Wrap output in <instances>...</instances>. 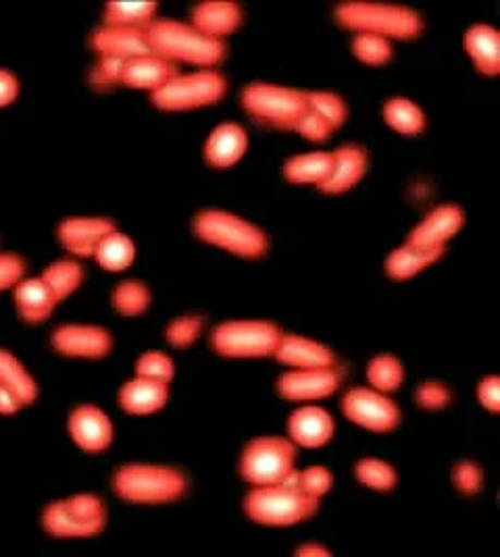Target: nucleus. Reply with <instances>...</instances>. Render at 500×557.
<instances>
[{
	"label": "nucleus",
	"instance_id": "1",
	"mask_svg": "<svg viewBox=\"0 0 500 557\" xmlns=\"http://www.w3.org/2000/svg\"><path fill=\"white\" fill-rule=\"evenodd\" d=\"M146 38L150 52L159 54L178 67V63H186L192 67L211 70L219 65L225 57V45L203 34L192 24L155 20L146 27Z\"/></svg>",
	"mask_w": 500,
	"mask_h": 557
},
{
	"label": "nucleus",
	"instance_id": "2",
	"mask_svg": "<svg viewBox=\"0 0 500 557\" xmlns=\"http://www.w3.org/2000/svg\"><path fill=\"white\" fill-rule=\"evenodd\" d=\"M319 502L298 487V470L294 468L282 483L253 487L244 497V511L263 527L284 529L313 518Z\"/></svg>",
	"mask_w": 500,
	"mask_h": 557
},
{
	"label": "nucleus",
	"instance_id": "3",
	"mask_svg": "<svg viewBox=\"0 0 500 557\" xmlns=\"http://www.w3.org/2000/svg\"><path fill=\"white\" fill-rule=\"evenodd\" d=\"M336 20L355 34H374L390 42L417 38L424 29V22L417 11L403 4L374 0L342 2L336 9Z\"/></svg>",
	"mask_w": 500,
	"mask_h": 557
},
{
	"label": "nucleus",
	"instance_id": "4",
	"mask_svg": "<svg viewBox=\"0 0 500 557\" xmlns=\"http://www.w3.org/2000/svg\"><path fill=\"white\" fill-rule=\"evenodd\" d=\"M194 233L205 244L240 258H259L267 252V235L255 223L228 210H203L194 219Z\"/></svg>",
	"mask_w": 500,
	"mask_h": 557
},
{
	"label": "nucleus",
	"instance_id": "5",
	"mask_svg": "<svg viewBox=\"0 0 500 557\" xmlns=\"http://www.w3.org/2000/svg\"><path fill=\"white\" fill-rule=\"evenodd\" d=\"M113 488L130 504H169L186 493V476L163 465H125L113 476Z\"/></svg>",
	"mask_w": 500,
	"mask_h": 557
},
{
	"label": "nucleus",
	"instance_id": "6",
	"mask_svg": "<svg viewBox=\"0 0 500 557\" xmlns=\"http://www.w3.org/2000/svg\"><path fill=\"white\" fill-rule=\"evenodd\" d=\"M225 88L223 75L214 70L178 73L153 92V102L167 113H186L219 102L225 96Z\"/></svg>",
	"mask_w": 500,
	"mask_h": 557
},
{
	"label": "nucleus",
	"instance_id": "7",
	"mask_svg": "<svg viewBox=\"0 0 500 557\" xmlns=\"http://www.w3.org/2000/svg\"><path fill=\"white\" fill-rule=\"evenodd\" d=\"M107 508L93 493H77L50 504L42 513L48 534L61 539L95 536L105 529Z\"/></svg>",
	"mask_w": 500,
	"mask_h": 557
},
{
	"label": "nucleus",
	"instance_id": "8",
	"mask_svg": "<svg viewBox=\"0 0 500 557\" xmlns=\"http://www.w3.org/2000/svg\"><path fill=\"white\" fill-rule=\"evenodd\" d=\"M296 445L284 437H259L244 447L240 472L253 487L282 483L294 470Z\"/></svg>",
	"mask_w": 500,
	"mask_h": 557
},
{
	"label": "nucleus",
	"instance_id": "9",
	"mask_svg": "<svg viewBox=\"0 0 500 557\" xmlns=\"http://www.w3.org/2000/svg\"><path fill=\"white\" fill-rule=\"evenodd\" d=\"M280 337V326L267 321H228L215 326L211 344L225 358H265L273 356Z\"/></svg>",
	"mask_w": 500,
	"mask_h": 557
},
{
	"label": "nucleus",
	"instance_id": "10",
	"mask_svg": "<svg viewBox=\"0 0 500 557\" xmlns=\"http://www.w3.org/2000/svg\"><path fill=\"white\" fill-rule=\"evenodd\" d=\"M242 104L263 123L290 132L292 123L307 111V92L276 84H251L242 92Z\"/></svg>",
	"mask_w": 500,
	"mask_h": 557
},
{
	"label": "nucleus",
	"instance_id": "11",
	"mask_svg": "<svg viewBox=\"0 0 500 557\" xmlns=\"http://www.w3.org/2000/svg\"><path fill=\"white\" fill-rule=\"evenodd\" d=\"M342 412L351 422L371 433H390L401 422V410L388 394L374 387H355L342 399Z\"/></svg>",
	"mask_w": 500,
	"mask_h": 557
},
{
	"label": "nucleus",
	"instance_id": "12",
	"mask_svg": "<svg viewBox=\"0 0 500 557\" xmlns=\"http://www.w3.org/2000/svg\"><path fill=\"white\" fill-rule=\"evenodd\" d=\"M342 385V374L336 367L288 371L278 381V392L296 404H315L336 394Z\"/></svg>",
	"mask_w": 500,
	"mask_h": 557
},
{
	"label": "nucleus",
	"instance_id": "13",
	"mask_svg": "<svg viewBox=\"0 0 500 557\" xmlns=\"http://www.w3.org/2000/svg\"><path fill=\"white\" fill-rule=\"evenodd\" d=\"M465 223L463 210L454 205H442L429 210L428 214L408 233V244L424 250L444 252L447 244L461 232Z\"/></svg>",
	"mask_w": 500,
	"mask_h": 557
},
{
	"label": "nucleus",
	"instance_id": "14",
	"mask_svg": "<svg viewBox=\"0 0 500 557\" xmlns=\"http://www.w3.org/2000/svg\"><path fill=\"white\" fill-rule=\"evenodd\" d=\"M52 346L59 354L70 358L96 360L111 351L113 339L102 326L63 325L52 333Z\"/></svg>",
	"mask_w": 500,
	"mask_h": 557
},
{
	"label": "nucleus",
	"instance_id": "15",
	"mask_svg": "<svg viewBox=\"0 0 500 557\" xmlns=\"http://www.w3.org/2000/svg\"><path fill=\"white\" fill-rule=\"evenodd\" d=\"M273 358H278V362L288 367L290 371L336 367L332 349L315 339L294 335V333H282L278 348L273 351Z\"/></svg>",
	"mask_w": 500,
	"mask_h": 557
},
{
	"label": "nucleus",
	"instance_id": "16",
	"mask_svg": "<svg viewBox=\"0 0 500 557\" xmlns=\"http://www.w3.org/2000/svg\"><path fill=\"white\" fill-rule=\"evenodd\" d=\"M336 431V422L332 414L315 404H305L298 408L288 420V433L290 442L296 447L317 449L330 442Z\"/></svg>",
	"mask_w": 500,
	"mask_h": 557
},
{
	"label": "nucleus",
	"instance_id": "17",
	"mask_svg": "<svg viewBox=\"0 0 500 557\" xmlns=\"http://www.w3.org/2000/svg\"><path fill=\"white\" fill-rule=\"evenodd\" d=\"M70 435L80 449L98 454L113 442V424L105 410L96 406H80L70 417Z\"/></svg>",
	"mask_w": 500,
	"mask_h": 557
},
{
	"label": "nucleus",
	"instance_id": "18",
	"mask_svg": "<svg viewBox=\"0 0 500 557\" xmlns=\"http://www.w3.org/2000/svg\"><path fill=\"white\" fill-rule=\"evenodd\" d=\"M115 230L113 221L102 216H72L61 223L59 239L73 256L93 258L102 237Z\"/></svg>",
	"mask_w": 500,
	"mask_h": 557
},
{
	"label": "nucleus",
	"instance_id": "19",
	"mask_svg": "<svg viewBox=\"0 0 500 557\" xmlns=\"http://www.w3.org/2000/svg\"><path fill=\"white\" fill-rule=\"evenodd\" d=\"M93 47L98 57H113L125 63L144 54H150L146 29H134V27L102 25L93 36Z\"/></svg>",
	"mask_w": 500,
	"mask_h": 557
},
{
	"label": "nucleus",
	"instance_id": "20",
	"mask_svg": "<svg viewBox=\"0 0 500 557\" xmlns=\"http://www.w3.org/2000/svg\"><path fill=\"white\" fill-rule=\"evenodd\" d=\"M248 150V136L239 123H219L205 144V159L215 169H230Z\"/></svg>",
	"mask_w": 500,
	"mask_h": 557
},
{
	"label": "nucleus",
	"instance_id": "21",
	"mask_svg": "<svg viewBox=\"0 0 500 557\" xmlns=\"http://www.w3.org/2000/svg\"><path fill=\"white\" fill-rule=\"evenodd\" d=\"M367 154L358 146H342L332 152V169L328 180L321 184V191L338 196L357 186L367 171Z\"/></svg>",
	"mask_w": 500,
	"mask_h": 557
},
{
	"label": "nucleus",
	"instance_id": "22",
	"mask_svg": "<svg viewBox=\"0 0 500 557\" xmlns=\"http://www.w3.org/2000/svg\"><path fill=\"white\" fill-rule=\"evenodd\" d=\"M242 24V11L236 2L230 0H207L194 9L192 25L203 34L221 40L234 34Z\"/></svg>",
	"mask_w": 500,
	"mask_h": 557
},
{
	"label": "nucleus",
	"instance_id": "23",
	"mask_svg": "<svg viewBox=\"0 0 500 557\" xmlns=\"http://www.w3.org/2000/svg\"><path fill=\"white\" fill-rule=\"evenodd\" d=\"M169 399V385L150 381L144 376H134L120 392L121 408L132 417H148L159 412Z\"/></svg>",
	"mask_w": 500,
	"mask_h": 557
},
{
	"label": "nucleus",
	"instance_id": "24",
	"mask_svg": "<svg viewBox=\"0 0 500 557\" xmlns=\"http://www.w3.org/2000/svg\"><path fill=\"white\" fill-rule=\"evenodd\" d=\"M178 73L180 71L173 63L150 52V54H144V57L132 59L125 63L121 84L127 88H134V90H148L153 94L157 92L161 86H166L167 82Z\"/></svg>",
	"mask_w": 500,
	"mask_h": 557
},
{
	"label": "nucleus",
	"instance_id": "25",
	"mask_svg": "<svg viewBox=\"0 0 500 557\" xmlns=\"http://www.w3.org/2000/svg\"><path fill=\"white\" fill-rule=\"evenodd\" d=\"M13 298H15L22 319H25L27 323L47 321L59 304L42 277L22 278L13 287Z\"/></svg>",
	"mask_w": 500,
	"mask_h": 557
},
{
	"label": "nucleus",
	"instance_id": "26",
	"mask_svg": "<svg viewBox=\"0 0 500 557\" xmlns=\"http://www.w3.org/2000/svg\"><path fill=\"white\" fill-rule=\"evenodd\" d=\"M465 50L479 73L488 77L499 75L500 36L492 25H472L465 34Z\"/></svg>",
	"mask_w": 500,
	"mask_h": 557
},
{
	"label": "nucleus",
	"instance_id": "27",
	"mask_svg": "<svg viewBox=\"0 0 500 557\" xmlns=\"http://www.w3.org/2000/svg\"><path fill=\"white\" fill-rule=\"evenodd\" d=\"M330 169H332V152L315 150V152H305L288 159L284 164V177L294 186L321 187L330 175Z\"/></svg>",
	"mask_w": 500,
	"mask_h": 557
},
{
	"label": "nucleus",
	"instance_id": "28",
	"mask_svg": "<svg viewBox=\"0 0 500 557\" xmlns=\"http://www.w3.org/2000/svg\"><path fill=\"white\" fill-rule=\"evenodd\" d=\"M444 252L440 250H424L417 246H411L405 242L386 260V273L394 281H408V278L424 273L431 264H436Z\"/></svg>",
	"mask_w": 500,
	"mask_h": 557
},
{
	"label": "nucleus",
	"instance_id": "29",
	"mask_svg": "<svg viewBox=\"0 0 500 557\" xmlns=\"http://www.w3.org/2000/svg\"><path fill=\"white\" fill-rule=\"evenodd\" d=\"M157 20V2L150 0H111L105 7V25L146 29Z\"/></svg>",
	"mask_w": 500,
	"mask_h": 557
},
{
	"label": "nucleus",
	"instance_id": "30",
	"mask_svg": "<svg viewBox=\"0 0 500 557\" xmlns=\"http://www.w3.org/2000/svg\"><path fill=\"white\" fill-rule=\"evenodd\" d=\"M96 262L111 273H120L132 267L134 258H136V244L132 237H127L125 233L111 232L102 237V242L98 244L95 256Z\"/></svg>",
	"mask_w": 500,
	"mask_h": 557
},
{
	"label": "nucleus",
	"instance_id": "31",
	"mask_svg": "<svg viewBox=\"0 0 500 557\" xmlns=\"http://www.w3.org/2000/svg\"><path fill=\"white\" fill-rule=\"evenodd\" d=\"M0 385H4L7 389L17 395L24 406L34 404L38 397V385L22 364V360L13 356L9 349L2 348H0Z\"/></svg>",
	"mask_w": 500,
	"mask_h": 557
},
{
	"label": "nucleus",
	"instance_id": "32",
	"mask_svg": "<svg viewBox=\"0 0 500 557\" xmlns=\"http://www.w3.org/2000/svg\"><path fill=\"white\" fill-rule=\"evenodd\" d=\"M383 119L401 136H419L426 129V115L419 104L405 96L390 98L383 104Z\"/></svg>",
	"mask_w": 500,
	"mask_h": 557
},
{
	"label": "nucleus",
	"instance_id": "33",
	"mask_svg": "<svg viewBox=\"0 0 500 557\" xmlns=\"http://www.w3.org/2000/svg\"><path fill=\"white\" fill-rule=\"evenodd\" d=\"M40 277L47 283L48 289L54 294V298L63 302L80 289L84 271L75 260H57L48 264Z\"/></svg>",
	"mask_w": 500,
	"mask_h": 557
},
{
	"label": "nucleus",
	"instance_id": "34",
	"mask_svg": "<svg viewBox=\"0 0 500 557\" xmlns=\"http://www.w3.org/2000/svg\"><path fill=\"white\" fill-rule=\"evenodd\" d=\"M367 381H369V387L378 389L381 394L390 395L403 385L405 369L399 358H394L390 354H381L369 362Z\"/></svg>",
	"mask_w": 500,
	"mask_h": 557
},
{
	"label": "nucleus",
	"instance_id": "35",
	"mask_svg": "<svg viewBox=\"0 0 500 557\" xmlns=\"http://www.w3.org/2000/svg\"><path fill=\"white\" fill-rule=\"evenodd\" d=\"M111 304L123 317H141L150 306V289L136 278L123 281L113 289Z\"/></svg>",
	"mask_w": 500,
	"mask_h": 557
},
{
	"label": "nucleus",
	"instance_id": "36",
	"mask_svg": "<svg viewBox=\"0 0 500 557\" xmlns=\"http://www.w3.org/2000/svg\"><path fill=\"white\" fill-rule=\"evenodd\" d=\"M357 481L374 491H390L397 485V470L380 458H363L355 468Z\"/></svg>",
	"mask_w": 500,
	"mask_h": 557
},
{
	"label": "nucleus",
	"instance_id": "37",
	"mask_svg": "<svg viewBox=\"0 0 500 557\" xmlns=\"http://www.w3.org/2000/svg\"><path fill=\"white\" fill-rule=\"evenodd\" d=\"M353 52L363 65L380 67L392 59V42L374 34H357L353 40Z\"/></svg>",
	"mask_w": 500,
	"mask_h": 557
},
{
	"label": "nucleus",
	"instance_id": "38",
	"mask_svg": "<svg viewBox=\"0 0 500 557\" xmlns=\"http://www.w3.org/2000/svg\"><path fill=\"white\" fill-rule=\"evenodd\" d=\"M307 107L321 116L333 132L344 125L349 115L344 100L333 92H307Z\"/></svg>",
	"mask_w": 500,
	"mask_h": 557
},
{
	"label": "nucleus",
	"instance_id": "39",
	"mask_svg": "<svg viewBox=\"0 0 500 557\" xmlns=\"http://www.w3.org/2000/svg\"><path fill=\"white\" fill-rule=\"evenodd\" d=\"M205 321L200 317H180L175 321H171L166 329V339L173 348H191L194 342L198 339V335L203 333Z\"/></svg>",
	"mask_w": 500,
	"mask_h": 557
},
{
	"label": "nucleus",
	"instance_id": "40",
	"mask_svg": "<svg viewBox=\"0 0 500 557\" xmlns=\"http://www.w3.org/2000/svg\"><path fill=\"white\" fill-rule=\"evenodd\" d=\"M136 374L144 376V379L159 381V383L169 385L173 374H175V369H173L171 358L163 354V351H146V354L138 358Z\"/></svg>",
	"mask_w": 500,
	"mask_h": 557
},
{
	"label": "nucleus",
	"instance_id": "41",
	"mask_svg": "<svg viewBox=\"0 0 500 557\" xmlns=\"http://www.w3.org/2000/svg\"><path fill=\"white\" fill-rule=\"evenodd\" d=\"M332 483V472L324 466H309L305 470H298V487L317 502L330 493Z\"/></svg>",
	"mask_w": 500,
	"mask_h": 557
},
{
	"label": "nucleus",
	"instance_id": "42",
	"mask_svg": "<svg viewBox=\"0 0 500 557\" xmlns=\"http://www.w3.org/2000/svg\"><path fill=\"white\" fill-rule=\"evenodd\" d=\"M290 132H294V134H298V136L309 139V141H326L333 134L332 127L317 113H313L309 107L303 115L292 123Z\"/></svg>",
	"mask_w": 500,
	"mask_h": 557
},
{
	"label": "nucleus",
	"instance_id": "43",
	"mask_svg": "<svg viewBox=\"0 0 500 557\" xmlns=\"http://www.w3.org/2000/svg\"><path fill=\"white\" fill-rule=\"evenodd\" d=\"M415 401L424 408V410H442L451 404V389L440 383V381H426L417 387L415 392Z\"/></svg>",
	"mask_w": 500,
	"mask_h": 557
},
{
	"label": "nucleus",
	"instance_id": "44",
	"mask_svg": "<svg viewBox=\"0 0 500 557\" xmlns=\"http://www.w3.org/2000/svg\"><path fill=\"white\" fill-rule=\"evenodd\" d=\"M453 481L461 493L476 495L477 491L481 488V483H484V474H481V468L476 462L465 460V462H459L454 466Z\"/></svg>",
	"mask_w": 500,
	"mask_h": 557
},
{
	"label": "nucleus",
	"instance_id": "45",
	"mask_svg": "<svg viewBox=\"0 0 500 557\" xmlns=\"http://www.w3.org/2000/svg\"><path fill=\"white\" fill-rule=\"evenodd\" d=\"M25 264L20 256L0 255V292L13 289L24 278Z\"/></svg>",
	"mask_w": 500,
	"mask_h": 557
},
{
	"label": "nucleus",
	"instance_id": "46",
	"mask_svg": "<svg viewBox=\"0 0 500 557\" xmlns=\"http://www.w3.org/2000/svg\"><path fill=\"white\" fill-rule=\"evenodd\" d=\"M123 70H125V61L113 59V57H98L95 79L100 82V86H118L123 79Z\"/></svg>",
	"mask_w": 500,
	"mask_h": 557
},
{
	"label": "nucleus",
	"instance_id": "47",
	"mask_svg": "<svg viewBox=\"0 0 500 557\" xmlns=\"http://www.w3.org/2000/svg\"><path fill=\"white\" fill-rule=\"evenodd\" d=\"M477 401L492 414L500 410V381L499 376H486L477 385Z\"/></svg>",
	"mask_w": 500,
	"mask_h": 557
},
{
	"label": "nucleus",
	"instance_id": "48",
	"mask_svg": "<svg viewBox=\"0 0 500 557\" xmlns=\"http://www.w3.org/2000/svg\"><path fill=\"white\" fill-rule=\"evenodd\" d=\"M20 96V82L11 71L0 70V109L13 104Z\"/></svg>",
	"mask_w": 500,
	"mask_h": 557
},
{
	"label": "nucleus",
	"instance_id": "49",
	"mask_svg": "<svg viewBox=\"0 0 500 557\" xmlns=\"http://www.w3.org/2000/svg\"><path fill=\"white\" fill-rule=\"evenodd\" d=\"M22 408H25L22 399L13 394L11 389H7L4 385H0V417H13Z\"/></svg>",
	"mask_w": 500,
	"mask_h": 557
},
{
	"label": "nucleus",
	"instance_id": "50",
	"mask_svg": "<svg viewBox=\"0 0 500 557\" xmlns=\"http://www.w3.org/2000/svg\"><path fill=\"white\" fill-rule=\"evenodd\" d=\"M296 556L303 557H330L332 552L326 549L321 543H305L296 549Z\"/></svg>",
	"mask_w": 500,
	"mask_h": 557
}]
</instances>
